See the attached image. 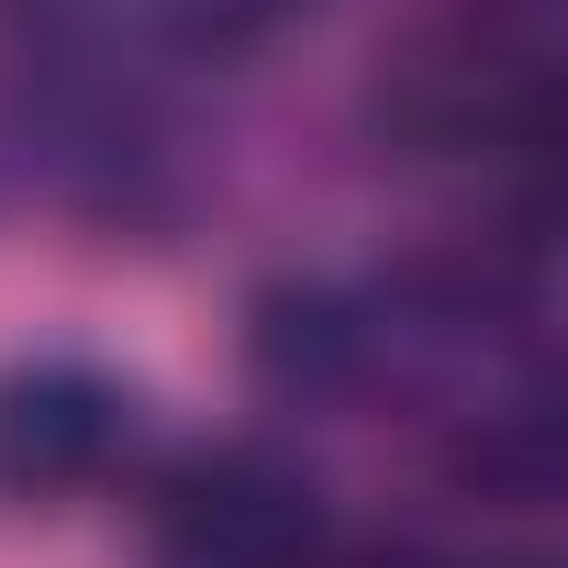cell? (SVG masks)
Returning <instances> with one entry per match:
<instances>
[{"label":"cell","instance_id":"cell-2","mask_svg":"<svg viewBox=\"0 0 568 568\" xmlns=\"http://www.w3.org/2000/svg\"><path fill=\"white\" fill-rule=\"evenodd\" d=\"M123 446V402L90 368H23L0 379V490L12 501H68L112 468Z\"/></svg>","mask_w":568,"mask_h":568},{"label":"cell","instance_id":"cell-1","mask_svg":"<svg viewBox=\"0 0 568 568\" xmlns=\"http://www.w3.org/2000/svg\"><path fill=\"white\" fill-rule=\"evenodd\" d=\"M156 557L168 568H313L324 557V501L302 468H278L256 446L190 457L156 490Z\"/></svg>","mask_w":568,"mask_h":568},{"label":"cell","instance_id":"cell-4","mask_svg":"<svg viewBox=\"0 0 568 568\" xmlns=\"http://www.w3.org/2000/svg\"><path fill=\"white\" fill-rule=\"evenodd\" d=\"M302 0H179V23L190 34H212V45H245V34H267V23H291Z\"/></svg>","mask_w":568,"mask_h":568},{"label":"cell","instance_id":"cell-3","mask_svg":"<svg viewBox=\"0 0 568 568\" xmlns=\"http://www.w3.org/2000/svg\"><path fill=\"white\" fill-rule=\"evenodd\" d=\"M490 501H546V413H490L457 457Z\"/></svg>","mask_w":568,"mask_h":568}]
</instances>
